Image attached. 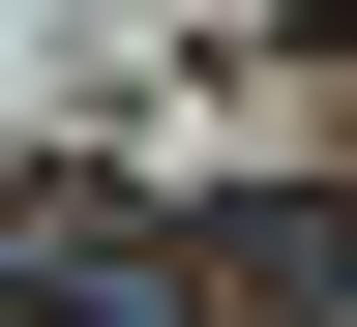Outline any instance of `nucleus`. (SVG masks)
I'll return each mask as SVG.
<instances>
[{
    "instance_id": "f257e3e1",
    "label": "nucleus",
    "mask_w": 357,
    "mask_h": 327,
    "mask_svg": "<svg viewBox=\"0 0 357 327\" xmlns=\"http://www.w3.org/2000/svg\"><path fill=\"white\" fill-rule=\"evenodd\" d=\"M0 298L30 327H208V268H149L119 178H0Z\"/></svg>"
},
{
    "instance_id": "f03ea898",
    "label": "nucleus",
    "mask_w": 357,
    "mask_h": 327,
    "mask_svg": "<svg viewBox=\"0 0 357 327\" xmlns=\"http://www.w3.org/2000/svg\"><path fill=\"white\" fill-rule=\"evenodd\" d=\"M208 268H238L268 327H357V208H328V178H238V208H208Z\"/></svg>"
}]
</instances>
